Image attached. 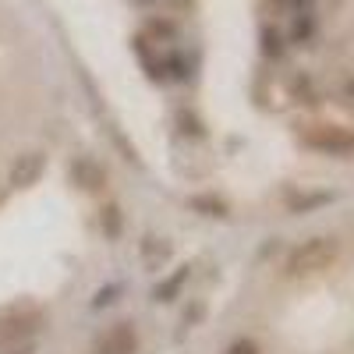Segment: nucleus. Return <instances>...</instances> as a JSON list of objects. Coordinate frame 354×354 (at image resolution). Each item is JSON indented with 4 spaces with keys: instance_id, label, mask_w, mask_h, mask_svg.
Returning <instances> with one entry per match:
<instances>
[{
    "instance_id": "1",
    "label": "nucleus",
    "mask_w": 354,
    "mask_h": 354,
    "mask_svg": "<svg viewBox=\"0 0 354 354\" xmlns=\"http://www.w3.org/2000/svg\"><path fill=\"white\" fill-rule=\"evenodd\" d=\"M337 255H340L337 238L319 234V238L301 241L298 248L287 255V266H283V270H287V277H294V280H305V277H315V273H326L330 266L337 262Z\"/></svg>"
},
{
    "instance_id": "3",
    "label": "nucleus",
    "mask_w": 354,
    "mask_h": 354,
    "mask_svg": "<svg viewBox=\"0 0 354 354\" xmlns=\"http://www.w3.org/2000/svg\"><path fill=\"white\" fill-rule=\"evenodd\" d=\"M46 174V156L43 153H21L11 167V185L15 188H32Z\"/></svg>"
},
{
    "instance_id": "6",
    "label": "nucleus",
    "mask_w": 354,
    "mask_h": 354,
    "mask_svg": "<svg viewBox=\"0 0 354 354\" xmlns=\"http://www.w3.org/2000/svg\"><path fill=\"white\" fill-rule=\"evenodd\" d=\"M75 177H78L82 188H93V192L103 188V170H100L96 163H85V160H82V163L75 167Z\"/></svg>"
},
{
    "instance_id": "7",
    "label": "nucleus",
    "mask_w": 354,
    "mask_h": 354,
    "mask_svg": "<svg viewBox=\"0 0 354 354\" xmlns=\"http://www.w3.org/2000/svg\"><path fill=\"white\" fill-rule=\"evenodd\" d=\"M103 227H106V234H110V238H113L117 230H121V216H117V209H113V205H106V209H103Z\"/></svg>"
},
{
    "instance_id": "2",
    "label": "nucleus",
    "mask_w": 354,
    "mask_h": 354,
    "mask_svg": "<svg viewBox=\"0 0 354 354\" xmlns=\"http://www.w3.org/2000/svg\"><path fill=\"white\" fill-rule=\"evenodd\" d=\"M36 312L0 315V354H32L36 351Z\"/></svg>"
},
{
    "instance_id": "4",
    "label": "nucleus",
    "mask_w": 354,
    "mask_h": 354,
    "mask_svg": "<svg viewBox=\"0 0 354 354\" xmlns=\"http://www.w3.org/2000/svg\"><path fill=\"white\" fill-rule=\"evenodd\" d=\"M100 354H138V333L131 326H113L100 340Z\"/></svg>"
},
{
    "instance_id": "8",
    "label": "nucleus",
    "mask_w": 354,
    "mask_h": 354,
    "mask_svg": "<svg viewBox=\"0 0 354 354\" xmlns=\"http://www.w3.org/2000/svg\"><path fill=\"white\" fill-rule=\"evenodd\" d=\"M227 354H259V347H255L252 340H234V344L227 347Z\"/></svg>"
},
{
    "instance_id": "5",
    "label": "nucleus",
    "mask_w": 354,
    "mask_h": 354,
    "mask_svg": "<svg viewBox=\"0 0 354 354\" xmlns=\"http://www.w3.org/2000/svg\"><path fill=\"white\" fill-rule=\"evenodd\" d=\"M308 145H315V149H330V153H344V149H351L354 142H351L347 135H333V131H326V135H312Z\"/></svg>"
}]
</instances>
